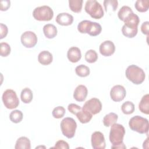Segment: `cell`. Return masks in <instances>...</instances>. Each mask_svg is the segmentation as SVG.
Here are the masks:
<instances>
[{"label": "cell", "instance_id": "13", "mask_svg": "<svg viewBox=\"0 0 149 149\" xmlns=\"http://www.w3.org/2000/svg\"><path fill=\"white\" fill-rule=\"evenodd\" d=\"M100 54L104 56H109L114 54L115 46L113 42L110 40H106L102 42L99 47Z\"/></svg>", "mask_w": 149, "mask_h": 149}, {"label": "cell", "instance_id": "11", "mask_svg": "<svg viewBox=\"0 0 149 149\" xmlns=\"http://www.w3.org/2000/svg\"><path fill=\"white\" fill-rule=\"evenodd\" d=\"M91 143L94 149H104L106 147L104 136L99 131L95 132L91 134Z\"/></svg>", "mask_w": 149, "mask_h": 149}, {"label": "cell", "instance_id": "19", "mask_svg": "<svg viewBox=\"0 0 149 149\" xmlns=\"http://www.w3.org/2000/svg\"><path fill=\"white\" fill-rule=\"evenodd\" d=\"M77 118L81 123H87L92 119L93 115L83 107L81 110L76 114Z\"/></svg>", "mask_w": 149, "mask_h": 149}, {"label": "cell", "instance_id": "26", "mask_svg": "<svg viewBox=\"0 0 149 149\" xmlns=\"http://www.w3.org/2000/svg\"><path fill=\"white\" fill-rule=\"evenodd\" d=\"M83 0H69V7L74 13H79L81 11L83 6Z\"/></svg>", "mask_w": 149, "mask_h": 149}, {"label": "cell", "instance_id": "22", "mask_svg": "<svg viewBox=\"0 0 149 149\" xmlns=\"http://www.w3.org/2000/svg\"><path fill=\"white\" fill-rule=\"evenodd\" d=\"M15 148V149H30L31 143L29 139L24 136L19 137L16 140Z\"/></svg>", "mask_w": 149, "mask_h": 149}, {"label": "cell", "instance_id": "32", "mask_svg": "<svg viewBox=\"0 0 149 149\" xmlns=\"http://www.w3.org/2000/svg\"><path fill=\"white\" fill-rule=\"evenodd\" d=\"M134 104L129 101L123 102L121 106V110L122 112L126 115L133 113L134 111Z\"/></svg>", "mask_w": 149, "mask_h": 149}, {"label": "cell", "instance_id": "30", "mask_svg": "<svg viewBox=\"0 0 149 149\" xmlns=\"http://www.w3.org/2000/svg\"><path fill=\"white\" fill-rule=\"evenodd\" d=\"M75 72L77 76L81 77H85L90 74V70L88 66L84 65H80L76 67Z\"/></svg>", "mask_w": 149, "mask_h": 149}, {"label": "cell", "instance_id": "24", "mask_svg": "<svg viewBox=\"0 0 149 149\" xmlns=\"http://www.w3.org/2000/svg\"><path fill=\"white\" fill-rule=\"evenodd\" d=\"M118 119V115L113 112H110L105 115L103 118V123L105 126L109 127L116 123Z\"/></svg>", "mask_w": 149, "mask_h": 149}, {"label": "cell", "instance_id": "17", "mask_svg": "<svg viewBox=\"0 0 149 149\" xmlns=\"http://www.w3.org/2000/svg\"><path fill=\"white\" fill-rule=\"evenodd\" d=\"M53 61L52 54L48 51H42L38 55V61L42 65H49Z\"/></svg>", "mask_w": 149, "mask_h": 149}, {"label": "cell", "instance_id": "41", "mask_svg": "<svg viewBox=\"0 0 149 149\" xmlns=\"http://www.w3.org/2000/svg\"><path fill=\"white\" fill-rule=\"evenodd\" d=\"M148 137H147L146 140L143 143V148H148Z\"/></svg>", "mask_w": 149, "mask_h": 149}, {"label": "cell", "instance_id": "37", "mask_svg": "<svg viewBox=\"0 0 149 149\" xmlns=\"http://www.w3.org/2000/svg\"><path fill=\"white\" fill-rule=\"evenodd\" d=\"M54 148H63V149H69V146L68 143L63 140H60L56 142L55 146L53 147Z\"/></svg>", "mask_w": 149, "mask_h": 149}, {"label": "cell", "instance_id": "40", "mask_svg": "<svg viewBox=\"0 0 149 149\" xmlns=\"http://www.w3.org/2000/svg\"><path fill=\"white\" fill-rule=\"evenodd\" d=\"M148 29H149V22L148 21L144 22L141 26V31L143 34L148 36Z\"/></svg>", "mask_w": 149, "mask_h": 149}, {"label": "cell", "instance_id": "3", "mask_svg": "<svg viewBox=\"0 0 149 149\" xmlns=\"http://www.w3.org/2000/svg\"><path fill=\"white\" fill-rule=\"evenodd\" d=\"M125 74L129 81L136 85L141 84L146 77V74L143 69L135 65L129 66L126 69Z\"/></svg>", "mask_w": 149, "mask_h": 149}, {"label": "cell", "instance_id": "12", "mask_svg": "<svg viewBox=\"0 0 149 149\" xmlns=\"http://www.w3.org/2000/svg\"><path fill=\"white\" fill-rule=\"evenodd\" d=\"M126 95V89L122 85H115L112 87L110 91V97L115 102H120L123 100Z\"/></svg>", "mask_w": 149, "mask_h": 149}, {"label": "cell", "instance_id": "28", "mask_svg": "<svg viewBox=\"0 0 149 149\" xmlns=\"http://www.w3.org/2000/svg\"><path fill=\"white\" fill-rule=\"evenodd\" d=\"M104 6L107 12H115L118 6L117 0H105L104 1Z\"/></svg>", "mask_w": 149, "mask_h": 149}, {"label": "cell", "instance_id": "34", "mask_svg": "<svg viewBox=\"0 0 149 149\" xmlns=\"http://www.w3.org/2000/svg\"><path fill=\"white\" fill-rule=\"evenodd\" d=\"M65 112L66 111L64 107L62 106H58L54 108L52 112V115L54 118L60 119L65 115Z\"/></svg>", "mask_w": 149, "mask_h": 149}, {"label": "cell", "instance_id": "15", "mask_svg": "<svg viewBox=\"0 0 149 149\" xmlns=\"http://www.w3.org/2000/svg\"><path fill=\"white\" fill-rule=\"evenodd\" d=\"M56 23L61 26H69L72 24L73 22V17L72 15L68 13H59L55 19Z\"/></svg>", "mask_w": 149, "mask_h": 149}, {"label": "cell", "instance_id": "1", "mask_svg": "<svg viewBox=\"0 0 149 149\" xmlns=\"http://www.w3.org/2000/svg\"><path fill=\"white\" fill-rule=\"evenodd\" d=\"M125 134L124 126L119 123H115L111 125L109 139L112 144L111 148H126V147L123 143V137Z\"/></svg>", "mask_w": 149, "mask_h": 149}, {"label": "cell", "instance_id": "16", "mask_svg": "<svg viewBox=\"0 0 149 149\" xmlns=\"http://www.w3.org/2000/svg\"><path fill=\"white\" fill-rule=\"evenodd\" d=\"M67 57L70 62L72 63L77 62L81 58V53L80 48L76 47H70L68 51Z\"/></svg>", "mask_w": 149, "mask_h": 149}, {"label": "cell", "instance_id": "14", "mask_svg": "<svg viewBox=\"0 0 149 149\" xmlns=\"http://www.w3.org/2000/svg\"><path fill=\"white\" fill-rule=\"evenodd\" d=\"M87 94L88 90L87 87L83 84H80L76 87L74 91L73 98L78 102H83L86 100Z\"/></svg>", "mask_w": 149, "mask_h": 149}, {"label": "cell", "instance_id": "39", "mask_svg": "<svg viewBox=\"0 0 149 149\" xmlns=\"http://www.w3.org/2000/svg\"><path fill=\"white\" fill-rule=\"evenodd\" d=\"M10 6V1L8 0L1 1V10L6 11L7 10Z\"/></svg>", "mask_w": 149, "mask_h": 149}, {"label": "cell", "instance_id": "9", "mask_svg": "<svg viewBox=\"0 0 149 149\" xmlns=\"http://www.w3.org/2000/svg\"><path fill=\"white\" fill-rule=\"evenodd\" d=\"M20 40L22 45L26 48H33L37 43V37L34 32L26 31L22 34Z\"/></svg>", "mask_w": 149, "mask_h": 149}, {"label": "cell", "instance_id": "4", "mask_svg": "<svg viewBox=\"0 0 149 149\" xmlns=\"http://www.w3.org/2000/svg\"><path fill=\"white\" fill-rule=\"evenodd\" d=\"M129 126L130 129L140 134H148L149 129L148 120L141 116L136 115L129 120Z\"/></svg>", "mask_w": 149, "mask_h": 149}, {"label": "cell", "instance_id": "18", "mask_svg": "<svg viewBox=\"0 0 149 149\" xmlns=\"http://www.w3.org/2000/svg\"><path fill=\"white\" fill-rule=\"evenodd\" d=\"M43 33L45 37L49 39L54 38L57 35V29L56 26L52 24H47L44 26Z\"/></svg>", "mask_w": 149, "mask_h": 149}, {"label": "cell", "instance_id": "8", "mask_svg": "<svg viewBox=\"0 0 149 149\" xmlns=\"http://www.w3.org/2000/svg\"><path fill=\"white\" fill-rule=\"evenodd\" d=\"M5 107L9 109L17 108L19 105V100L16 92L12 89L6 90L2 96Z\"/></svg>", "mask_w": 149, "mask_h": 149}, {"label": "cell", "instance_id": "5", "mask_svg": "<svg viewBox=\"0 0 149 149\" xmlns=\"http://www.w3.org/2000/svg\"><path fill=\"white\" fill-rule=\"evenodd\" d=\"M84 9L92 18L100 19L104 16V12L101 5L95 0L87 1Z\"/></svg>", "mask_w": 149, "mask_h": 149}, {"label": "cell", "instance_id": "36", "mask_svg": "<svg viewBox=\"0 0 149 149\" xmlns=\"http://www.w3.org/2000/svg\"><path fill=\"white\" fill-rule=\"evenodd\" d=\"M81 107L76 104L71 103V104H69L68 106V111L70 113H72L75 115L79 111H80L81 110Z\"/></svg>", "mask_w": 149, "mask_h": 149}, {"label": "cell", "instance_id": "35", "mask_svg": "<svg viewBox=\"0 0 149 149\" xmlns=\"http://www.w3.org/2000/svg\"><path fill=\"white\" fill-rule=\"evenodd\" d=\"M11 51L10 45L6 42H1V49L0 54L1 56L2 57L8 56Z\"/></svg>", "mask_w": 149, "mask_h": 149}, {"label": "cell", "instance_id": "33", "mask_svg": "<svg viewBox=\"0 0 149 149\" xmlns=\"http://www.w3.org/2000/svg\"><path fill=\"white\" fill-rule=\"evenodd\" d=\"M85 60L87 62L93 63L98 59V54L94 49H89L85 54Z\"/></svg>", "mask_w": 149, "mask_h": 149}, {"label": "cell", "instance_id": "10", "mask_svg": "<svg viewBox=\"0 0 149 149\" xmlns=\"http://www.w3.org/2000/svg\"><path fill=\"white\" fill-rule=\"evenodd\" d=\"M83 108L90 112L93 115H96L101 111L102 104L99 99L92 98L84 103Z\"/></svg>", "mask_w": 149, "mask_h": 149}, {"label": "cell", "instance_id": "25", "mask_svg": "<svg viewBox=\"0 0 149 149\" xmlns=\"http://www.w3.org/2000/svg\"><path fill=\"white\" fill-rule=\"evenodd\" d=\"M133 12L130 7L125 5L120 8L119 10L118 11V16L120 20L124 22L125 19Z\"/></svg>", "mask_w": 149, "mask_h": 149}, {"label": "cell", "instance_id": "29", "mask_svg": "<svg viewBox=\"0 0 149 149\" xmlns=\"http://www.w3.org/2000/svg\"><path fill=\"white\" fill-rule=\"evenodd\" d=\"M138 31L137 28H131L123 25L122 27V33L124 36L127 38H133L134 37Z\"/></svg>", "mask_w": 149, "mask_h": 149}, {"label": "cell", "instance_id": "2", "mask_svg": "<svg viewBox=\"0 0 149 149\" xmlns=\"http://www.w3.org/2000/svg\"><path fill=\"white\" fill-rule=\"evenodd\" d=\"M78 31L82 34H88L90 36H97L102 31L101 24L97 22L84 20L81 21L77 25Z\"/></svg>", "mask_w": 149, "mask_h": 149}, {"label": "cell", "instance_id": "23", "mask_svg": "<svg viewBox=\"0 0 149 149\" xmlns=\"http://www.w3.org/2000/svg\"><path fill=\"white\" fill-rule=\"evenodd\" d=\"M33 94L32 91L28 87H26L22 90L20 93V98L24 104H29L33 100Z\"/></svg>", "mask_w": 149, "mask_h": 149}, {"label": "cell", "instance_id": "7", "mask_svg": "<svg viewBox=\"0 0 149 149\" xmlns=\"http://www.w3.org/2000/svg\"><path fill=\"white\" fill-rule=\"evenodd\" d=\"M33 16L38 21H49L54 16V12L51 7L42 5L36 7L33 12Z\"/></svg>", "mask_w": 149, "mask_h": 149}, {"label": "cell", "instance_id": "21", "mask_svg": "<svg viewBox=\"0 0 149 149\" xmlns=\"http://www.w3.org/2000/svg\"><path fill=\"white\" fill-rule=\"evenodd\" d=\"M139 109L143 113L149 114V94H146L141 98L139 104Z\"/></svg>", "mask_w": 149, "mask_h": 149}, {"label": "cell", "instance_id": "31", "mask_svg": "<svg viewBox=\"0 0 149 149\" xmlns=\"http://www.w3.org/2000/svg\"><path fill=\"white\" fill-rule=\"evenodd\" d=\"M23 115L21 111L20 110H14L12 111L9 114V119L11 122L15 123H20L23 119Z\"/></svg>", "mask_w": 149, "mask_h": 149}, {"label": "cell", "instance_id": "20", "mask_svg": "<svg viewBox=\"0 0 149 149\" xmlns=\"http://www.w3.org/2000/svg\"><path fill=\"white\" fill-rule=\"evenodd\" d=\"M123 22L125 23L124 25L127 27L131 28H137L140 23V19L136 14L133 12L125 19Z\"/></svg>", "mask_w": 149, "mask_h": 149}, {"label": "cell", "instance_id": "6", "mask_svg": "<svg viewBox=\"0 0 149 149\" xmlns=\"http://www.w3.org/2000/svg\"><path fill=\"white\" fill-rule=\"evenodd\" d=\"M60 126L62 134L68 139H72L74 136L77 123L74 119L70 117L65 118L62 120Z\"/></svg>", "mask_w": 149, "mask_h": 149}, {"label": "cell", "instance_id": "27", "mask_svg": "<svg viewBox=\"0 0 149 149\" xmlns=\"http://www.w3.org/2000/svg\"><path fill=\"white\" fill-rule=\"evenodd\" d=\"M134 7L139 12H147L149 8V1L148 0H137L134 3Z\"/></svg>", "mask_w": 149, "mask_h": 149}, {"label": "cell", "instance_id": "38", "mask_svg": "<svg viewBox=\"0 0 149 149\" xmlns=\"http://www.w3.org/2000/svg\"><path fill=\"white\" fill-rule=\"evenodd\" d=\"M8 33V29L7 26L3 24H0V39H3L4 37H5Z\"/></svg>", "mask_w": 149, "mask_h": 149}]
</instances>
